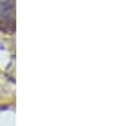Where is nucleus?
<instances>
[{
    "label": "nucleus",
    "mask_w": 121,
    "mask_h": 126,
    "mask_svg": "<svg viewBox=\"0 0 121 126\" xmlns=\"http://www.w3.org/2000/svg\"><path fill=\"white\" fill-rule=\"evenodd\" d=\"M13 28V2L0 0V30L12 31Z\"/></svg>",
    "instance_id": "nucleus-1"
}]
</instances>
